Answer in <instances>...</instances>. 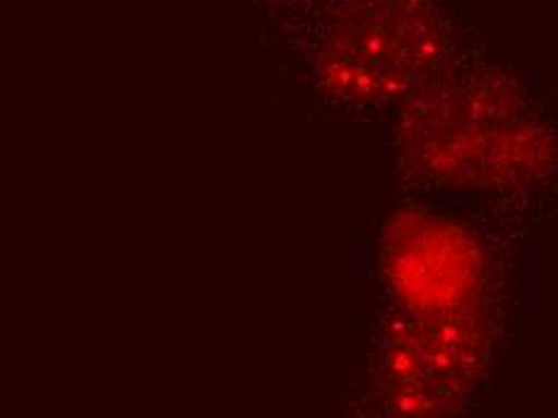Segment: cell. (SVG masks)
<instances>
[{
    "label": "cell",
    "instance_id": "cell-1",
    "mask_svg": "<svg viewBox=\"0 0 558 418\" xmlns=\"http://www.w3.org/2000/svg\"><path fill=\"white\" fill-rule=\"evenodd\" d=\"M308 95L335 113L410 101L448 61L446 0H258Z\"/></svg>",
    "mask_w": 558,
    "mask_h": 418
},
{
    "label": "cell",
    "instance_id": "cell-2",
    "mask_svg": "<svg viewBox=\"0 0 558 418\" xmlns=\"http://www.w3.org/2000/svg\"><path fill=\"white\" fill-rule=\"evenodd\" d=\"M498 73L428 83L407 107L400 155L440 188L527 193L554 171V143Z\"/></svg>",
    "mask_w": 558,
    "mask_h": 418
}]
</instances>
